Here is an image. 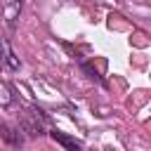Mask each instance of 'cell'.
Listing matches in <instances>:
<instances>
[{
    "mask_svg": "<svg viewBox=\"0 0 151 151\" xmlns=\"http://www.w3.org/2000/svg\"><path fill=\"white\" fill-rule=\"evenodd\" d=\"M52 139H54L57 144H61L64 149H68V151H76V149H80V142H76V139L66 137L64 132H52Z\"/></svg>",
    "mask_w": 151,
    "mask_h": 151,
    "instance_id": "obj_1",
    "label": "cell"
},
{
    "mask_svg": "<svg viewBox=\"0 0 151 151\" xmlns=\"http://www.w3.org/2000/svg\"><path fill=\"white\" fill-rule=\"evenodd\" d=\"M2 137H5L7 142H12V144H21V137H14L9 127H2Z\"/></svg>",
    "mask_w": 151,
    "mask_h": 151,
    "instance_id": "obj_2",
    "label": "cell"
}]
</instances>
